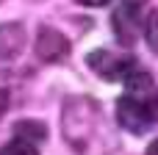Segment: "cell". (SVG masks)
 I'll list each match as a JSON object with an SVG mask.
<instances>
[{"mask_svg": "<svg viewBox=\"0 0 158 155\" xmlns=\"http://www.w3.org/2000/svg\"><path fill=\"white\" fill-rule=\"evenodd\" d=\"M78 3H83V6H108L111 0H78Z\"/></svg>", "mask_w": 158, "mask_h": 155, "instance_id": "9c48e42d", "label": "cell"}, {"mask_svg": "<svg viewBox=\"0 0 158 155\" xmlns=\"http://www.w3.org/2000/svg\"><path fill=\"white\" fill-rule=\"evenodd\" d=\"M86 64L103 78V80H128V75L136 69V61L133 55H119V53H111V50H92L86 55Z\"/></svg>", "mask_w": 158, "mask_h": 155, "instance_id": "3957f363", "label": "cell"}, {"mask_svg": "<svg viewBox=\"0 0 158 155\" xmlns=\"http://www.w3.org/2000/svg\"><path fill=\"white\" fill-rule=\"evenodd\" d=\"M147 0H119V6L111 11V25L119 39V44H133L142 28V14H144Z\"/></svg>", "mask_w": 158, "mask_h": 155, "instance_id": "7a4b0ae2", "label": "cell"}, {"mask_svg": "<svg viewBox=\"0 0 158 155\" xmlns=\"http://www.w3.org/2000/svg\"><path fill=\"white\" fill-rule=\"evenodd\" d=\"M17 136H19L22 141L33 144V141H42V139L47 136V128H44V125H39V122H33V119H25V122H19V125H17Z\"/></svg>", "mask_w": 158, "mask_h": 155, "instance_id": "8992f818", "label": "cell"}, {"mask_svg": "<svg viewBox=\"0 0 158 155\" xmlns=\"http://www.w3.org/2000/svg\"><path fill=\"white\" fill-rule=\"evenodd\" d=\"M117 119L128 133H147L158 122V94L156 89L147 92H128L117 103Z\"/></svg>", "mask_w": 158, "mask_h": 155, "instance_id": "6da1fadb", "label": "cell"}, {"mask_svg": "<svg viewBox=\"0 0 158 155\" xmlns=\"http://www.w3.org/2000/svg\"><path fill=\"white\" fill-rule=\"evenodd\" d=\"M0 155H39V153H36L33 144H28V141H22V139H14V141H8V144L0 150Z\"/></svg>", "mask_w": 158, "mask_h": 155, "instance_id": "52a82bcc", "label": "cell"}, {"mask_svg": "<svg viewBox=\"0 0 158 155\" xmlns=\"http://www.w3.org/2000/svg\"><path fill=\"white\" fill-rule=\"evenodd\" d=\"M22 44H25V31H22V25H17V22L0 25V64L11 61V58L22 50Z\"/></svg>", "mask_w": 158, "mask_h": 155, "instance_id": "277c9868", "label": "cell"}, {"mask_svg": "<svg viewBox=\"0 0 158 155\" xmlns=\"http://www.w3.org/2000/svg\"><path fill=\"white\" fill-rule=\"evenodd\" d=\"M144 155H158V139L150 144V147H147V153H144Z\"/></svg>", "mask_w": 158, "mask_h": 155, "instance_id": "30bf717a", "label": "cell"}, {"mask_svg": "<svg viewBox=\"0 0 158 155\" xmlns=\"http://www.w3.org/2000/svg\"><path fill=\"white\" fill-rule=\"evenodd\" d=\"M6 108H8V92L0 89V114H6Z\"/></svg>", "mask_w": 158, "mask_h": 155, "instance_id": "ba28073f", "label": "cell"}, {"mask_svg": "<svg viewBox=\"0 0 158 155\" xmlns=\"http://www.w3.org/2000/svg\"><path fill=\"white\" fill-rule=\"evenodd\" d=\"M67 50H69V44H67V39H64L58 31L44 28V31L39 33V42H36V53H39V58H44V61H56V58H61Z\"/></svg>", "mask_w": 158, "mask_h": 155, "instance_id": "5b68a950", "label": "cell"}]
</instances>
